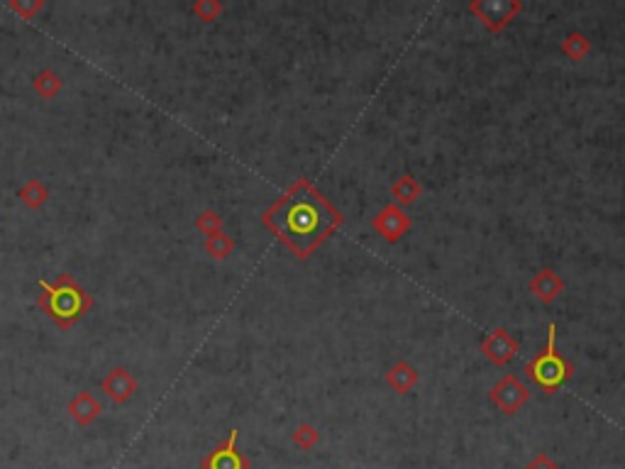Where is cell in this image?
<instances>
[{
	"instance_id": "2",
	"label": "cell",
	"mask_w": 625,
	"mask_h": 469,
	"mask_svg": "<svg viewBox=\"0 0 625 469\" xmlns=\"http://www.w3.org/2000/svg\"><path fill=\"white\" fill-rule=\"evenodd\" d=\"M40 296H37V306L47 313V318L62 330H69L72 325L79 323L83 313H89L93 306L91 293L73 282L72 274H62L59 282L49 283L42 279Z\"/></svg>"
},
{
	"instance_id": "9",
	"label": "cell",
	"mask_w": 625,
	"mask_h": 469,
	"mask_svg": "<svg viewBox=\"0 0 625 469\" xmlns=\"http://www.w3.org/2000/svg\"><path fill=\"white\" fill-rule=\"evenodd\" d=\"M101 411H103V406H101L98 398H93L91 391H81L79 397L69 404V413L73 416V421H79L81 426H89Z\"/></svg>"
},
{
	"instance_id": "11",
	"label": "cell",
	"mask_w": 625,
	"mask_h": 469,
	"mask_svg": "<svg viewBox=\"0 0 625 469\" xmlns=\"http://www.w3.org/2000/svg\"><path fill=\"white\" fill-rule=\"evenodd\" d=\"M206 250H208L213 257L225 259L227 254H230V250H233V240H230V237H225L223 233L208 234V237H206Z\"/></svg>"
},
{
	"instance_id": "18",
	"label": "cell",
	"mask_w": 625,
	"mask_h": 469,
	"mask_svg": "<svg viewBox=\"0 0 625 469\" xmlns=\"http://www.w3.org/2000/svg\"><path fill=\"white\" fill-rule=\"evenodd\" d=\"M193 10H196V13H201L203 20L208 23V20H213V13H217L220 8H217V5H203V3H198Z\"/></svg>"
},
{
	"instance_id": "16",
	"label": "cell",
	"mask_w": 625,
	"mask_h": 469,
	"mask_svg": "<svg viewBox=\"0 0 625 469\" xmlns=\"http://www.w3.org/2000/svg\"><path fill=\"white\" fill-rule=\"evenodd\" d=\"M293 440H296V445H301L305 450V447H311L312 443L318 440V433H315V430H312L311 426H301Z\"/></svg>"
},
{
	"instance_id": "8",
	"label": "cell",
	"mask_w": 625,
	"mask_h": 469,
	"mask_svg": "<svg viewBox=\"0 0 625 469\" xmlns=\"http://www.w3.org/2000/svg\"><path fill=\"white\" fill-rule=\"evenodd\" d=\"M377 230L381 234H384L386 240H396L399 234H403L406 230H409V218L403 215L399 208H393V206H389L384 213H379V218H377Z\"/></svg>"
},
{
	"instance_id": "17",
	"label": "cell",
	"mask_w": 625,
	"mask_h": 469,
	"mask_svg": "<svg viewBox=\"0 0 625 469\" xmlns=\"http://www.w3.org/2000/svg\"><path fill=\"white\" fill-rule=\"evenodd\" d=\"M198 227L206 230V237H208V234L220 233V230H217V227H220V218H217L216 213H203L201 220H198Z\"/></svg>"
},
{
	"instance_id": "3",
	"label": "cell",
	"mask_w": 625,
	"mask_h": 469,
	"mask_svg": "<svg viewBox=\"0 0 625 469\" xmlns=\"http://www.w3.org/2000/svg\"><path fill=\"white\" fill-rule=\"evenodd\" d=\"M554 335H557V328L550 325L547 349L543 352V355L537 357V359H533L528 367L530 377H533L540 387H545V388L560 387L562 381L570 377V367H567V362H564V359L557 355V349H554Z\"/></svg>"
},
{
	"instance_id": "1",
	"label": "cell",
	"mask_w": 625,
	"mask_h": 469,
	"mask_svg": "<svg viewBox=\"0 0 625 469\" xmlns=\"http://www.w3.org/2000/svg\"><path fill=\"white\" fill-rule=\"evenodd\" d=\"M264 223L279 233L284 243H289L301 257H305V252L312 247V233L321 227V211L312 206L311 196H296V191H291L266 213Z\"/></svg>"
},
{
	"instance_id": "15",
	"label": "cell",
	"mask_w": 625,
	"mask_h": 469,
	"mask_svg": "<svg viewBox=\"0 0 625 469\" xmlns=\"http://www.w3.org/2000/svg\"><path fill=\"white\" fill-rule=\"evenodd\" d=\"M418 191H420V188H418L416 181H413L410 177H403L401 181L396 184V188H393V196H396L401 203H410L418 196Z\"/></svg>"
},
{
	"instance_id": "6",
	"label": "cell",
	"mask_w": 625,
	"mask_h": 469,
	"mask_svg": "<svg viewBox=\"0 0 625 469\" xmlns=\"http://www.w3.org/2000/svg\"><path fill=\"white\" fill-rule=\"evenodd\" d=\"M103 391L115 404H125L137 391V381L132 379V374L125 367H118V369H112L103 379Z\"/></svg>"
},
{
	"instance_id": "4",
	"label": "cell",
	"mask_w": 625,
	"mask_h": 469,
	"mask_svg": "<svg viewBox=\"0 0 625 469\" xmlns=\"http://www.w3.org/2000/svg\"><path fill=\"white\" fill-rule=\"evenodd\" d=\"M237 436H240V430H230V436L223 445H217L203 460V469H249L247 457H242L240 450H237Z\"/></svg>"
},
{
	"instance_id": "10",
	"label": "cell",
	"mask_w": 625,
	"mask_h": 469,
	"mask_svg": "<svg viewBox=\"0 0 625 469\" xmlns=\"http://www.w3.org/2000/svg\"><path fill=\"white\" fill-rule=\"evenodd\" d=\"M533 292H535L537 299L553 301L554 296L562 292V282L553 272H543V274H537V279L533 282Z\"/></svg>"
},
{
	"instance_id": "14",
	"label": "cell",
	"mask_w": 625,
	"mask_h": 469,
	"mask_svg": "<svg viewBox=\"0 0 625 469\" xmlns=\"http://www.w3.org/2000/svg\"><path fill=\"white\" fill-rule=\"evenodd\" d=\"M389 381H391L393 387L399 388V391H406L410 384H416V372L410 369L409 364H399V367L389 374Z\"/></svg>"
},
{
	"instance_id": "7",
	"label": "cell",
	"mask_w": 625,
	"mask_h": 469,
	"mask_svg": "<svg viewBox=\"0 0 625 469\" xmlns=\"http://www.w3.org/2000/svg\"><path fill=\"white\" fill-rule=\"evenodd\" d=\"M515 349H518V345H515V340H511V335L505 330L491 332L489 338H486V342H484V352L498 364L508 362V359L514 357Z\"/></svg>"
},
{
	"instance_id": "5",
	"label": "cell",
	"mask_w": 625,
	"mask_h": 469,
	"mask_svg": "<svg viewBox=\"0 0 625 469\" xmlns=\"http://www.w3.org/2000/svg\"><path fill=\"white\" fill-rule=\"evenodd\" d=\"M491 398H494V404L501 406L505 413H514L528 401V388L523 387L518 379H514V377H505V379L494 388Z\"/></svg>"
},
{
	"instance_id": "13",
	"label": "cell",
	"mask_w": 625,
	"mask_h": 469,
	"mask_svg": "<svg viewBox=\"0 0 625 469\" xmlns=\"http://www.w3.org/2000/svg\"><path fill=\"white\" fill-rule=\"evenodd\" d=\"M59 89H62V81H59L52 72H42L40 76L34 79V91H37L40 96L52 98Z\"/></svg>"
},
{
	"instance_id": "12",
	"label": "cell",
	"mask_w": 625,
	"mask_h": 469,
	"mask_svg": "<svg viewBox=\"0 0 625 469\" xmlns=\"http://www.w3.org/2000/svg\"><path fill=\"white\" fill-rule=\"evenodd\" d=\"M20 198H23V201L27 203V206H33V208H37V206H42V203L47 201V188L42 187L40 181H34V178H33V181H30V184H27V187H24L23 191H20Z\"/></svg>"
},
{
	"instance_id": "19",
	"label": "cell",
	"mask_w": 625,
	"mask_h": 469,
	"mask_svg": "<svg viewBox=\"0 0 625 469\" xmlns=\"http://www.w3.org/2000/svg\"><path fill=\"white\" fill-rule=\"evenodd\" d=\"M528 469H557V464H553V462L547 460L545 455H540L537 460H533L528 464Z\"/></svg>"
}]
</instances>
